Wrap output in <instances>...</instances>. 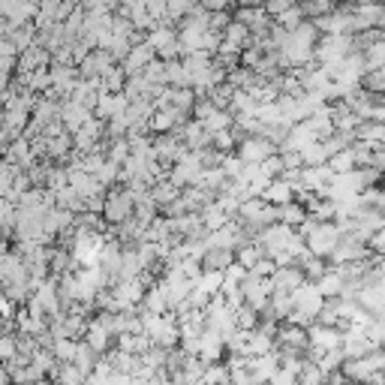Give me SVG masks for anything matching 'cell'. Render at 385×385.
I'll list each match as a JSON object with an SVG mask.
<instances>
[{"mask_svg": "<svg viewBox=\"0 0 385 385\" xmlns=\"http://www.w3.org/2000/svg\"><path fill=\"white\" fill-rule=\"evenodd\" d=\"M382 364H385L382 350H373V352L364 355V359L343 361L341 364V377L350 385H368V379L373 377V373H382Z\"/></svg>", "mask_w": 385, "mask_h": 385, "instance_id": "6da1fadb", "label": "cell"}, {"mask_svg": "<svg viewBox=\"0 0 385 385\" xmlns=\"http://www.w3.org/2000/svg\"><path fill=\"white\" fill-rule=\"evenodd\" d=\"M337 244H341V232H337L334 223H316L313 232L304 238V250L316 259H328Z\"/></svg>", "mask_w": 385, "mask_h": 385, "instance_id": "7a4b0ae2", "label": "cell"}, {"mask_svg": "<svg viewBox=\"0 0 385 385\" xmlns=\"http://www.w3.org/2000/svg\"><path fill=\"white\" fill-rule=\"evenodd\" d=\"M271 154H277L271 142H265L262 136H247V139L238 142V154L235 157L241 160V166H259L262 160H268Z\"/></svg>", "mask_w": 385, "mask_h": 385, "instance_id": "3957f363", "label": "cell"}, {"mask_svg": "<svg viewBox=\"0 0 385 385\" xmlns=\"http://www.w3.org/2000/svg\"><path fill=\"white\" fill-rule=\"evenodd\" d=\"M133 199H130V192L126 190H115V192H108V196L103 199V217L108 220V223H115V226H121L124 220H130L133 217Z\"/></svg>", "mask_w": 385, "mask_h": 385, "instance_id": "277c9868", "label": "cell"}, {"mask_svg": "<svg viewBox=\"0 0 385 385\" xmlns=\"http://www.w3.org/2000/svg\"><path fill=\"white\" fill-rule=\"evenodd\" d=\"M90 117H94V115H90L85 106L69 103V99H67V103L60 106L58 121H60V126H63V133H67V136H76V133L81 130V126H85V121H90Z\"/></svg>", "mask_w": 385, "mask_h": 385, "instance_id": "5b68a950", "label": "cell"}, {"mask_svg": "<svg viewBox=\"0 0 385 385\" xmlns=\"http://www.w3.org/2000/svg\"><path fill=\"white\" fill-rule=\"evenodd\" d=\"M151 60H154V49H151V45L148 42H136V45H130V51H126L121 69L126 72V76H142V69L148 67Z\"/></svg>", "mask_w": 385, "mask_h": 385, "instance_id": "8992f818", "label": "cell"}, {"mask_svg": "<svg viewBox=\"0 0 385 385\" xmlns=\"http://www.w3.org/2000/svg\"><path fill=\"white\" fill-rule=\"evenodd\" d=\"M301 283H304V274H301L295 265H292V268H277L271 274V292H277V295H292Z\"/></svg>", "mask_w": 385, "mask_h": 385, "instance_id": "52a82bcc", "label": "cell"}, {"mask_svg": "<svg viewBox=\"0 0 385 385\" xmlns=\"http://www.w3.org/2000/svg\"><path fill=\"white\" fill-rule=\"evenodd\" d=\"M259 199L271 208H283V205H289V202H295V190H292V184H286L283 178H274L271 184L262 190Z\"/></svg>", "mask_w": 385, "mask_h": 385, "instance_id": "ba28073f", "label": "cell"}, {"mask_svg": "<svg viewBox=\"0 0 385 385\" xmlns=\"http://www.w3.org/2000/svg\"><path fill=\"white\" fill-rule=\"evenodd\" d=\"M343 286H346V283H343V277H341V274H337L334 268H328L322 277L316 280V289H319V295H322L325 301L341 298V295H343Z\"/></svg>", "mask_w": 385, "mask_h": 385, "instance_id": "9c48e42d", "label": "cell"}, {"mask_svg": "<svg viewBox=\"0 0 385 385\" xmlns=\"http://www.w3.org/2000/svg\"><path fill=\"white\" fill-rule=\"evenodd\" d=\"M81 343L90 346L97 355H103V352H108V346H112V334H108L99 322H88V331H85V341Z\"/></svg>", "mask_w": 385, "mask_h": 385, "instance_id": "30bf717a", "label": "cell"}, {"mask_svg": "<svg viewBox=\"0 0 385 385\" xmlns=\"http://www.w3.org/2000/svg\"><path fill=\"white\" fill-rule=\"evenodd\" d=\"M148 196H151V202H154L157 208H169L172 202H175V199L181 196V190H178L175 184H172V181L163 178V181H157V184H154V187L148 190Z\"/></svg>", "mask_w": 385, "mask_h": 385, "instance_id": "8fae6325", "label": "cell"}, {"mask_svg": "<svg viewBox=\"0 0 385 385\" xmlns=\"http://www.w3.org/2000/svg\"><path fill=\"white\" fill-rule=\"evenodd\" d=\"M202 124V130H205L208 136H214V133H223V130H229L232 126V115L226 112V108H214L205 121H199Z\"/></svg>", "mask_w": 385, "mask_h": 385, "instance_id": "7c38bea8", "label": "cell"}, {"mask_svg": "<svg viewBox=\"0 0 385 385\" xmlns=\"http://www.w3.org/2000/svg\"><path fill=\"white\" fill-rule=\"evenodd\" d=\"M328 169L334 172V175H346V172H352L355 169V154H352V148H343V151H337L334 157H328V163H325Z\"/></svg>", "mask_w": 385, "mask_h": 385, "instance_id": "4fadbf2b", "label": "cell"}, {"mask_svg": "<svg viewBox=\"0 0 385 385\" xmlns=\"http://www.w3.org/2000/svg\"><path fill=\"white\" fill-rule=\"evenodd\" d=\"M72 364H76L85 377H90L94 368H97V352L90 350V346H85V343H76V359H72Z\"/></svg>", "mask_w": 385, "mask_h": 385, "instance_id": "5bb4252c", "label": "cell"}, {"mask_svg": "<svg viewBox=\"0 0 385 385\" xmlns=\"http://www.w3.org/2000/svg\"><path fill=\"white\" fill-rule=\"evenodd\" d=\"M259 259H265V253H262L259 244H247V247H241V250H235V265H241L244 271H250Z\"/></svg>", "mask_w": 385, "mask_h": 385, "instance_id": "9a60e30c", "label": "cell"}, {"mask_svg": "<svg viewBox=\"0 0 385 385\" xmlns=\"http://www.w3.org/2000/svg\"><path fill=\"white\" fill-rule=\"evenodd\" d=\"M51 359H58V364H72L76 359V341H51Z\"/></svg>", "mask_w": 385, "mask_h": 385, "instance_id": "2e32d148", "label": "cell"}, {"mask_svg": "<svg viewBox=\"0 0 385 385\" xmlns=\"http://www.w3.org/2000/svg\"><path fill=\"white\" fill-rule=\"evenodd\" d=\"M235 136H232V126H229V130H223V133H214V136H211V148H214V151H220V154H229V151H232L235 148Z\"/></svg>", "mask_w": 385, "mask_h": 385, "instance_id": "e0dca14e", "label": "cell"}, {"mask_svg": "<svg viewBox=\"0 0 385 385\" xmlns=\"http://www.w3.org/2000/svg\"><path fill=\"white\" fill-rule=\"evenodd\" d=\"M15 355H18V350H15V337H13V334H3V337H0V361L9 364V361H15Z\"/></svg>", "mask_w": 385, "mask_h": 385, "instance_id": "ac0fdd59", "label": "cell"}]
</instances>
